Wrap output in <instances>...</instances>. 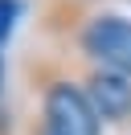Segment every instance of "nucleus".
Listing matches in <instances>:
<instances>
[{
	"label": "nucleus",
	"instance_id": "nucleus-1",
	"mask_svg": "<svg viewBox=\"0 0 131 135\" xmlns=\"http://www.w3.org/2000/svg\"><path fill=\"white\" fill-rule=\"evenodd\" d=\"M98 110L86 90L70 82H53L45 94V131L53 135H98Z\"/></svg>",
	"mask_w": 131,
	"mask_h": 135
},
{
	"label": "nucleus",
	"instance_id": "nucleus-3",
	"mask_svg": "<svg viewBox=\"0 0 131 135\" xmlns=\"http://www.w3.org/2000/svg\"><path fill=\"white\" fill-rule=\"evenodd\" d=\"M90 102H94L98 119H106V123H123V119L131 115V82L127 74H115V70H98L94 78H90Z\"/></svg>",
	"mask_w": 131,
	"mask_h": 135
},
{
	"label": "nucleus",
	"instance_id": "nucleus-5",
	"mask_svg": "<svg viewBox=\"0 0 131 135\" xmlns=\"http://www.w3.org/2000/svg\"><path fill=\"white\" fill-rule=\"evenodd\" d=\"M41 135H53V131H41Z\"/></svg>",
	"mask_w": 131,
	"mask_h": 135
},
{
	"label": "nucleus",
	"instance_id": "nucleus-2",
	"mask_svg": "<svg viewBox=\"0 0 131 135\" xmlns=\"http://www.w3.org/2000/svg\"><path fill=\"white\" fill-rule=\"evenodd\" d=\"M82 45L90 57L102 61V70L131 78V21L127 17H94L82 33Z\"/></svg>",
	"mask_w": 131,
	"mask_h": 135
},
{
	"label": "nucleus",
	"instance_id": "nucleus-4",
	"mask_svg": "<svg viewBox=\"0 0 131 135\" xmlns=\"http://www.w3.org/2000/svg\"><path fill=\"white\" fill-rule=\"evenodd\" d=\"M21 17V0H0V45L12 37V25Z\"/></svg>",
	"mask_w": 131,
	"mask_h": 135
}]
</instances>
